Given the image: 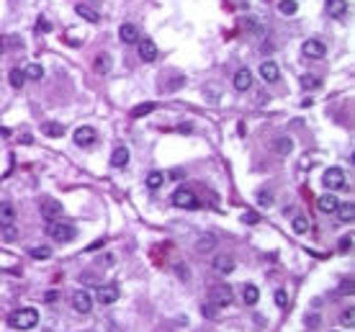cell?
I'll return each instance as SVG.
<instances>
[{
	"label": "cell",
	"mask_w": 355,
	"mask_h": 332,
	"mask_svg": "<svg viewBox=\"0 0 355 332\" xmlns=\"http://www.w3.org/2000/svg\"><path fill=\"white\" fill-rule=\"evenodd\" d=\"M8 324L13 329H34L39 324V312H36V309H31V306L16 309V312L8 314Z\"/></svg>",
	"instance_id": "obj_1"
},
{
	"label": "cell",
	"mask_w": 355,
	"mask_h": 332,
	"mask_svg": "<svg viewBox=\"0 0 355 332\" xmlns=\"http://www.w3.org/2000/svg\"><path fill=\"white\" fill-rule=\"evenodd\" d=\"M47 232H49V237L54 239V242H72L75 237H77V229H75V224H70V221H49V227H47Z\"/></svg>",
	"instance_id": "obj_2"
},
{
	"label": "cell",
	"mask_w": 355,
	"mask_h": 332,
	"mask_svg": "<svg viewBox=\"0 0 355 332\" xmlns=\"http://www.w3.org/2000/svg\"><path fill=\"white\" fill-rule=\"evenodd\" d=\"M172 206H178V209H198L201 204H198L196 193L188 186H181V188H175V193H172Z\"/></svg>",
	"instance_id": "obj_3"
},
{
	"label": "cell",
	"mask_w": 355,
	"mask_h": 332,
	"mask_svg": "<svg viewBox=\"0 0 355 332\" xmlns=\"http://www.w3.org/2000/svg\"><path fill=\"white\" fill-rule=\"evenodd\" d=\"M232 301H234V294H232L229 286H224V283L214 286L211 294H209V304L211 306H232Z\"/></svg>",
	"instance_id": "obj_4"
},
{
	"label": "cell",
	"mask_w": 355,
	"mask_h": 332,
	"mask_svg": "<svg viewBox=\"0 0 355 332\" xmlns=\"http://www.w3.org/2000/svg\"><path fill=\"white\" fill-rule=\"evenodd\" d=\"M322 183H324L329 191H340V188H345V173H342L340 168H327Z\"/></svg>",
	"instance_id": "obj_5"
},
{
	"label": "cell",
	"mask_w": 355,
	"mask_h": 332,
	"mask_svg": "<svg viewBox=\"0 0 355 332\" xmlns=\"http://www.w3.org/2000/svg\"><path fill=\"white\" fill-rule=\"evenodd\" d=\"M72 309H75L77 314H91L93 299H91V294H87L85 289H77V291L72 294Z\"/></svg>",
	"instance_id": "obj_6"
},
{
	"label": "cell",
	"mask_w": 355,
	"mask_h": 332,
	"mask_svg": "<svg viewBox=\"0 0 355 332\" xmlns=\"http://www.w3.org/2000/svg\"><path fill=\"white\" fill-rule=\"evenodd\" d=\"M301 52H304V57H309V59H322V57L327 54V47H324V41H319V39H306V41L301 44Z\"/></svg>",
	"instance_id": "obj_7"
},
{
	"label": "cell",
	"mask_w": 355,
	"mask_h": 332,
	"mask_svg": "<svg viewBox=\"0 0 355 332\" xmlns=\"http://www.w3.org/2000/svg\"><path fill=\"white\" fill-rule=\"evenodd\" d=\"M234 91H239V93H247L250 88H252V72L247 70V67H239L237 72H234Z\"/></svg>",
	"instance_id": "obj_8"
},
{
	"label": "cell",
	"mask_w": 355,
	"mask_h": 332,
	"mask_svg": "<svg viewBox=\"0 0 355 332\" xmlns=\"http://www.w3.org/2000/svg\"><path fill=\"white\" fill-rule=\"evenodd\" d=\"M96 139H98V134H96L93 126H80V129H75V144H77V147H91V144H96Z\"/></svg>",
	"instance_id": "obj_9"
},
{
	"label": "cell",
	"mask_w": 355,
	"mask_h": 332,
	"mask_svg": "<svg viewBox=\"0 0 355 332\" xmlns=\"http://www.w3.org/2000/svg\"><path fill=\"white\" fill-rule=\"evenodd\" d=\"M139 59L142 62H154L157 59V44H154L152 39H139Z\"/></svg>",
	"instance_id": "obj_10"
},
{
	"label": "cell",
	"mask_w": 355,
	"mask_h": 332,
	"mask_svg": "<svg viewBox=\"0 0 355 332\" xmlns=\"http://www.w3.org/2000/svg\"><path fill=\"white\" fill-rule=\"evenodd\" d=\"M317 206H319V211L322 214H335L337 211V206H340V201H337V196L335 193H324V196H319L317 198Z\"/></svg>",
	"instance_id": "obj_11"
},
{
	"label": "cell",
	"mask_w": 355,
	"mask_h": 332,
	"mask_svg": "<svg viewBox=\"0 0 355 332\" xmlns=\"http://www.w3.org/2000/svg\"><path fill=\"white\" fill-rule=\"evenodd\" d=\"M96 299L101 304H114L119 301V289L116 286H96Z\"/></svg>",
	"instance_id": "obj_12"
},
{
	"label": "cell",
	"mask_w": 355,
	"mask_h": 332,
	"mask_svg": "<svg viewBox=\"0 0 355 332\" xmlns=\"http://www.w3.org/2000/svg\"><path fill=\"white\" fill-rule=\"evenodd\" d=\"M260 77H262L265 82H276V80L281 77V70H278V64H276V62H271V59L260 62Z\"/></svg>",
	"instance_id": "obj_13"
},
{
	"label": "cell",
	"mask_w": 355,
	"mask_h": 332,
	"mask_svg": "<svg viewBox=\"0 0 355 332\" xmlns=\"http://www.w3.org/2000/svg\"><path fill=\"white\" fill-rule=\"evenodd\" d=\"M119 39H121L124 44H137V41H139V29L126 21V24L119 26Z\"/></svg>",
	"instance_id": "obj_14"
},
{
	"label": "cell",
	"mask_w": 355,
	"mask_h": 332,
	"mask_svg": "<svg viewBox=\"0 0 355 332\" xmlns=\"http://www.w3.org/2000/svg\"><path fill=\"white\" fill-rule=\"evenodd\" d=\"M41 216H44V221H57L62 216V204L59 201H44L41 204Z\"/></svg>",
	"instance_id": "obj_15"
},
{
	"label": "cell",
	"mask_w": 355,
	"mask_h": 332,
	"mask_svg": "<svg viewBox=\"0 0 355 332\" xmlns=\"http://www.w3.org/2000/svg\"><path fill=\"white\" fill-rule=\"evenodd\" d=\"M211 265H214V271H216V273H221V276H229V273L234 271V260H232L229 255H224V253L216 255Z\"/></svg>",
	"instance_id": "obj_16"
},
{
	"label": "cell",
	"mask_w": 355,
	"mask_h": 332,
	"mask_svg": "<svg viewBox=\"0 0 355 332\" xmlns=\"http://www.w3.org/2000/svg\"><path fill=\"white\" fill-rule=\"evenodd\" d=\"M347 0H327V13L332 18H345L347 16Z\"/></svg>",
	"instance_id": "obj_17"
},
{
	"label": "cell",
	"mask_w": 355,
	"mask_h": 332,
	"mask_svg": "<svg viewBox=\"0 0 355 332\" xmlns=\"http://www.w3.org/2000/svg\"><path fill=\"white\" fill-rule=\"evenodd\" d=\"M75 13L80 18H85V21H91V24H98V21H101V13L96 8H91V6H85V3H77L75 6Z\"/></svg>",
	"instance_id": "obj_18"
},
{
	"label": "cell",
	"mask_w": 355,
	"mask_h": 332,
	"mask_svg": "<svg viewBox=\"0 0 355 332\" xmlns=\"http://www.w3.org/2000/svg\"><path fill=\"white\" fill-rule=\"evenodd\" d=\"M291 149H294V142H291V137H278V139L273 142V152H276V154H281V157H286V154H291Z\"/></svg>",
	"instance_id": "obj_19"
},
{
	"label": "cell",
	"mask_w": 355,
	"mask_h": 332,
	"mask_svg": "<svg viewBox=\"0 0 355 332\" xmlns=\"http://www.w3.org/2000/svg\"><path fill=\"white\" fill-rule=\"evenodd\" d=\"M126 162H129V149L126 147H116L111 152V165L114 168H126Z\"/></svg>",
	"instance_id": "obj_20"
},
{
	"label": "cell",
	"mask_w": 355,
	"mask_h": 332,
	"mask_svg": "<svg viewBox=\"0 0 355 332\" xmlns=\"http://www.w3.org/2000/svg\"><path fill=\"white\" fill-rule=\"evenodd\" d=\"M13 219H16V209H13V204L0 201V227H3V224H13Z\"/></svg>",
	"instance_id": "obj_21"
},
{
	"label": "cell",
	"mask_w": 355,
	"mask_h": 332,
	"mask_svg": "<svg viewBox=\"0 0 355 332\" xmlns=\"http://www.w3.org/2000/svg\"><path fill=\"white\" fill-rule=\"evenodd\" d=\"M41 131H44V137H64V124H57V121H49V124H41Z\"/></svg>",
	"instance_id": "obj_22"
},
{
	"label": "cell",
	"mask_w": 355,
	"mask_h": 332,
	"mask_svg": "<svg viewBox=\"0 0 355 332\" xmlns=\"http://www.w3.org/2000/svg\"><path fill=\"white\" fill-rule=\"evenodd\" d=\"M242 299H245L247 306H255L260 301V289H257V286H252V283H247L245 291H242Z\"/></svg>",
	"instance_id": "obj_23"
},
{
	"label": "cell",
	"mask_w": 355,
	"mask_h": 332,
	"mask_svg": "<svg viewBox=\"0 0 355 332\" xmlns=\"http://www.w3.org/2000/svg\"><path fill=\"white\" fill-rule=\"evenodd\" d=\"M147 188H152V191H157V188H162L165 186V175L160 173V170H152L149 175H147Z\"/></svg>",
	"instance_id": "obj_24"
},
{
	"label": "cell",
	"mask_w": 355,
	"mask_h": 332,
	"mask_svg": "<svg viewBox=\"0 0 355 332\" xmlns=\"http://www.w3.org/2000/svg\"><path fill=\"white\" fill-rule=\"evenodd\" d=\"M214 247H216V237L214 234H204V237H198V242H196V250L198 253H209Z\"/></svg>",
	"instance_id": "obj_25"
},
{
	"label": "cell",
	"mask_w": 355,
	"mask_h": 332,
	"mask_svg": "<svg viewBox=\"0 0 355 332\" xmlns=\"http://www.w3.org/2000/svg\"><path fill=\"white\" fill-rule=\"evenodd\" d=\"M93 70H96L98 75H106V72L111 70V57H108V54H98V57H96V64H93Z\"/></svg>",
	"instance_id": "obj_26"
},
{
	"label": "cell",
	"mask_w": 355,
	"mask_h": 332,
	"mask_svg": "<svg viewBox=\"0 0 355 332\" xmlns=\"http://www.w3.org/2000/svg\"><path fill=\"white\" fill-rule=\"evenodd\" d=\"M335 214L340 216V221H345V224H350V221H352V216H355V209H352V204H340Z\"/></svg>",
	"instance_id": "obj_27"
},
{
	"label": "cell",
	"mask_w": 355,
	"mask_h": 332,
	"mask_svg": "<svg viewBox=\"0 0 355 332\" xmlns=\"http://www.w3.org/2000/svg\"><path fill=\"white\" fill-rule=\"evenodd\" d=\"M8 82H11L13 88H24V82H26V75H24V70L13 67V70L8 72Z\"/></svg>",
	"instance_id": "obj_28"
},
{
	"label": "cell",
	"mask_w": 355,
	"mask_h": 332,
	"mask_svg": "<svg viewBox=\"0 0 355 332\" xmlns=\"http://www.w3.org/2000/svg\"><path fill=\"white\" fill-rule=\"evenodd\" d=\"M152 111H154V103H139V106H134V108H131V116H134V119H142V116H147V114H152Z\"/></svg>",
	"instance_id": "obj_29"
},
{
	"label": "cell",
	"mask_w": 355,
	"mask_h": 332,
	"mask_svg": "<svg viewBox=\"0 0 355 332\" xmlns=\"http://www.w3.org/2000/svg\"><path fill=\"white\" fill-rule=\"evenodd\" d=\"M0 237H3V242H16V237H18L16 224H3L0 227Z\"/></svg>",
	"instance_id": "obj_30"
},
{
	"label": "cell",
	"mask_w": 355,
	"mask_h": 332,
	"mask_svg": "<svg viewBox=\"0 0 355 332\" xmlns=\"http://www.w3.org/2000/svg\"><path fill=\"white\" fill-rule=\"evenodd\" d=\"M278 11H281L283 16H294V13L299 11V3H296V0H281V3H278Z\"/></svg>",
	"instance_id": "obj_31"
},
{
	"label": "cell",
	"mask_w": 355,
	"mask_h": 332,
	"mask_svg": "<svg viewBox=\"0 0 355 332\" xmlns=\"http://www.w3.org/2000/svg\"><path fill=\"white\" fill-rule=\"evenodd\" d=\"M26 80H41L44 77V70H41V64H29V67L24 70Z\"/></svg>",
	"instance_id": "obj_32"
},
{
	"label": "cell",
	"mask_w": 355,
	"mask_h": 332,
	"mask_svg": "<svg viewBox=\"0 0 355 332\" xmlns=\"http://www.w3.org/2000/svg\"><path fill=\"white\" fill-rule=\"evenodd\" d=\"M291 227H294V232H296V234H304V232L309 229V221H306V216H294Z\"/></svg>",
	"instance_id": "obj_33"
},
{
	"label": "cell",
	"mask_w": 355,
	"mask_h": 332,
	"mask_svg": "<svg viewBox=\"0 0 355 332\" xmlns=\"http://www.w3.org/2000/svg\"><path fill=\"white\" fill-rule=\"evenodd\" d=\"M31 258H36V260H49L52 258V250L49 247H31Z\"/></svg>",
	"instance_id": "obj_34"
},
{
	"label": "cell",
	"mask_w": 355,
	"mask_h": 332,
	"mask_svg": "<svg viewBox=\"0 0 355 332\" xmlns=\"http://www.w3.org/2000/svg\"><path fill=\"white\" fill-rule=\"evenodd\" d=\"M301 88H304V91H317V88H319V80L312 77V75H304V77H301Z\"/></svg>",
	"instance_id": "obj_35"
},
{
	"label": "cell",
	"mask_w": 355,
	"mask_h": 332,
	"mask_svg": "<svg viewBox=\"0 0 355 332\" xmlns=\"http://www.w3.org/2000/svg\"><path fill=\"white\" fill-rule=\"evenodd\" d=\"M340 322H342V327H352L355 324V312H352V309H345V312L340 314Z\"/></svg>",
	"instance_id": "obj_36"
},
{
	"label": "cell",
	"mask_w": 355,
	"mask_h": 332,
	"mask_svg": "<svg viewBox=\"0 0 355 332\" xmlns=\"http://www.w3.org/2000/svg\"><path fill=\"white\" fill-rule=\"evenodd\" d=\"M257 201H260V206H271V204H273V196H271L268 191H260V193H257Z\"/></svg>",
	"instance_id": "obj_37"
},
{
	"label": "cell",
	"mask_w": 355,
	"mask_h": 332,
	"mask_svg": "<svg viewBox=\"0 0 355 332\" xmlns=\"http://www.w3.org/2000/svg\"><path fill=\"white\" fill-rule=\"evenodd\" d=\"M276 304H278L281 309H286V304H288V296H286V291H283V289H278V291H276Z\"/></svg>",
	"instance_id": "obj_38"
},
{
	"label": "cell",
	"mask_w": 355,
	"mask_h": 332,
	"mask_svg": "<svg viewBox=\"0 0 355 332\" xmlns=\"http://www.w3.org/2000/svg\"><path fill=\"white\" fill-rule=\"evenodd\" d=\"M350 245H352V234H345V237L340 239V253H347Z\"/></svg>",
	"instance_id": "obj_39"
},
{
	"label": "cell",
	"mask_w": 355,
	"mask_h": 332,
	"mask_svg": "<svg viewBox=\"0 0 355 332\" xmlns=\"http://www.w3.org/2000/svg\"><path fill=\"white\" fill-rule=\"evenodd\" d=\"M242 221H245V224H255V221H260V216L255 211H247V214H242Z\"/></svg>",
	"instance_id": "obj_40"
},
{
	"label": "cell",
	"mask_w": 355,
	"mask_h": 332,
	"mask_svg": "<svg viewBox=\"0 0 355 332\" xmlns=\"http://www.w3.org/2000/svg\"><path fill=\"white\" fill-rule=\"evenodd\" d=\"M36 29H39V31H44V34H49V31H52V24H49V21H47V18H39V24H36Z\"/></svg>",
	"instance_id": "obj_41"
},
{
	"label": "cell",
	"mask_w": 355,
	"mask_h": 332,
	"mask_svg": "<svg viewBox=\"0 0 355 332\" xmlns=\"http://www.w3.org/2000/svg\"><path fill=\"white\" fill-rule=\"evenodd\" d=\"M340 294H342V296L352 294V281H342V283H340Z\"/></svg>",
	"instance_id": "obj_42"
},
{
	"label": "cell",
	"mask_w": 355,
	"mask_h": 332,
	"mask_svg": "<svg viewBox=\"0 0 355 332\" xmlns=\"http://www.w3.org/2000/svg\"><path fill=\"white\" fill-rule=\"evenodd\" d=\"M204 317H211V319L216 317V312H214V306H211V304H206V306H204Z\"/></svg>",
	"instance_id": "obj_43"
},
{
	"label": "cell",
	"mask_w": 355,
	"mask_h": 332,
	"mask_svg": "<svg viewBox=\"0 0 355 332\" xmlns=\"http://www.w3.org/2000/svg\"><path fill=\"white\" fill-rule=\"evenodd\" d=\"M178 273H181V278H191V271H186V265H178Z\"/></svg>",
	"instance_id": "obj_44"
},
{
	"label": "cell",
	"mask_w": 355,
	"mask_h": 332,
	"mask_svg": "<svg viewBox=\"0 0 355 332\" xmlns=\"http://www.w3.org/2000/svg\"><path fill=\"white\" fill-rule=\"evenodd\" d=\"M98 247H103V239H98V242H93V245H91V247H87V250H91V253H93V250H98Z\"/></svg>",
	"instance_id": "obj_45"
},
{
	"label": "cell",
	"mask_w": 355,
	"mask_h": 332,
	"mask_svg": "<svg viewBox=\"0 0 355 332\" xmlns=\"http://www.w3.org/2000/svg\"><path fill=\"white\" fill-rule=\"evenodd\" d=\"M178 129H181V131H188V134H191V131H193V126H191V124H181V126H178Z\"/></svg>",
	"instance_id": "obj_46"
},
{
	"label": "cell",
	"mask_w": 355,
	"mask_h": 332,
	"mask_svg": "<svg viewBox=\"0 0 355 332\" xmlns=\"http://www.w3.org/2000/svg\"><path fill=\"white\" fill-rule=\"evenodd\" d=\"M3 49H6V47H3V41H0V54H3Z\"/></svg>",
	"instance_id": "obj_47"
}]
</instances>
